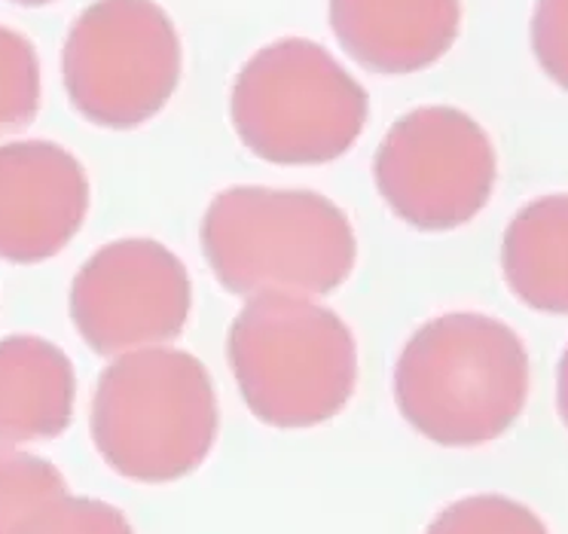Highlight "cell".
Instances as JSON below:
<instances>
[{
    "label": "cell",
    "instance_id": "4",
    "mask_svg": "<svg viewBox=\"0 0 568 534\" xmlns=\"http://www.w3.org/2000/svg\"><path fill=\"white\" fill-rule=\"evenodd\" d=\"M226 361L251 415L284 431L331 422L358 386L355 336L306 297L247 299L230 324Z\"/></svg>",
    "mask_w": 568,
    "mask_h": 534
},
{
    "label": "cell",
    "instance_id": "7",
    "mask_svg": "<svg viewBox=\"0 0 568 534\" xmlns=\"http://www.w3.org/2000/svg\"><path fill=\"white\" fill-rule=\"evenodd\" d=\"M498 160L483 125L458 107L432 104L400 116L373 160L376 189L422 233L470 224L489 205Z\"/></svg>",
    "mask_w": 568,
    "mask_h": 534
},
{
    "label": "cell",
    "instance_id": "19",
    "mask_svg": "<svg viewBox=\"0 0 568 534\" xmlns=\"http://www.w3.org/2000/svg\"><path fill=\"white\" fill-rule=\"evenodd\" d=\"M13 3H19V7H47L52 0H13Z\"/></svg>",
    "mask_w": 568,
    "mask_h": 534
},
{
    "label": "cell",
    "instance_id": "13",
    "mask_svg": "<svg viewBox=\"0 0 568 534\" xmlns=\"http://www.w3.org/2000/svg\"><path fill=\"white\" fill-rule=\"evenodd\" d=\"M62 495H68V483L52 461L0 446V534H22L40 510Z\"/></svg>",
    "mask_w": 568,
    "mask_h": 534
},
{
    "label": "cell",
    "instance_id": "14",
    "mask_svg": "<svg viewBox=\"0 0 568 534\" xmlns=\"http://www.w3.org/2000/svg\"><path fill=\"white\" fill-rule=\"evenodd\" d=\"M40 107V62L31 40L0 25V137L26 129Z\"/></svg>",
    "mask_w": 568,
    "mask_h": 534
},
{
    "label": "cell",
    "instance_id": "3",
    "mask_svg": "<svg viewBox=\"0 0 568 534\" xmlns=\"http://www.w3.org/2000/svg\"><path fill=\"white\" fill-rule=\"evenodd\" d=\"M221 428L205 363L181 348L123 355L99 376L89 434L101 461L132 483H178L199 471Z\"/></svg>",
    "mask_w": 568,
    "mask_h": 534
},
{
    "label": "cell",
    "instance_id": "9",
    "mask_svg": "<svg viewBox=\"0 0 568 534\" xmlns=\"http://www.w3.org/2000/svg\"><path fill=\"white\" fill-rule=\"evenodd\" d=\"M89 214V177L74 153L52 141L0 147V260H52Z\"/></svg>",
    "mask_w": 568,
    "mask_h": 534
},
{
    "label": "cell",
    "instance_id": "8",
    "mask_svg": "<svg viewBox=\"0 0 568 534\" xmlns=\"http://www.w3.org/2000/svg\"><path fill=\"white\" fill-rule=\"evenodd\" d=\"M193 285L181 257L153 238L99 248L71 285V318L95 355L123 358L184 333Z\"/></svg>",
    "mask_w": 568,
    "mask_h": 534
},
{
    "label": "cell",
    "instance_id": "12",
    "mask_svg": "<svg viewBox=\"0 0 568 534\" xmlns=\"http://www.w3.org/2000/svg\"><path fill=\"white\" fill-rule=\"evenodd\" d=\"M510 294L544 315H568V193L529 202L514 214L501 242Z\"/></svg>",
    "mask_w": 568,
    "mask_h": 534
},
{
    "label": "cell",
    "instance_id": "2",
    "mask_svg": "<svg viewBox=\"0 0 568 534\" xmlns=\"http://www.w3.org/2000/svg\"><path fill=\"white\" fill-rule=\"evenodd\" d=\"M199 242L214 278L245 299L322 297L346 285L358 260L346 212L312 189H223Z\"/></svg>",
    "mask_w": 568,
    "mask_h": 534
},
{
    "label": "cell",
    "instance_id": "10",
    "mask_svg": "<svg viewBox=\"0 0 568 534\" xmlns=\"http://www.w3.org/2000/svg\"><path fill=\"white\" fill-rule=\"evenodd\" d=\"M331 28L373 74H416L453 50L462 0H331Z\"/></svg>",
    "mask_w": 568,
    "mask_h": 534
},
{
    "label": "cell",
    "instance_id": "16",
    "mask_svg": "<svg viewBox=\"0 0 568 534\" xmlns=\"http://www.w3.org/2000/svg\"><path fill=\"white\" fill-rule=\"evenodd\" d=\"M22 534H135L120 507L99 497L62 495L28 522Z\"/></svg>",
    "mask_w": 568,
    "mask_h": 534
},
{
    "label": "cell",
    "instance_id": "5",
    "mask_svg": "<svg viewBox=\"0 0 568 534\" xmlns=\"http://www.w3.org/2000/svg\"><path fill=\"white\" fill-rule=\"evenodd\" d=\"M367 113V89L324 47L303 38L254 52L230 92L235 135L272 165H324L346 156Z\"/></svg>",
    "mask_w": 568,
    "mask_h": 534
},
{
    "label": "cell",
    "instance_id": "11",
    "mask_svg": "<svg viewBox=\"0 0 568 534\" xmlns=\"http://www.w3.org/2000/svg\"><path fill=\"white\" fill-rule=\"evenodd\" d=\"M74 363L43 336L0 339V446L55 440L71 428Z\"/></svg>",
    "mask_w": 568,
    "mask_h": 534
},
{
    "label": "cell",
    "instance_id": "15",
    "mask_svg": "<svg viewBox=\"0 0 568 534\" xmlns=\"http://www.w3.org/2000/svg\"><path fill=\"white\" fill-rule=\"evenodd\" d=\"M425 534H550V528L514 497L468 495L440 510Z\"/></svg>",
    "mask_w": 568,
    "mask_h": 534
},
{
    "label": "cell",
    "instance_id": "6",
    "mask_svg": "<svg viewBox=\"0 0 568 534\" xmlns=\"http://www.w3.org/2000/svg\"><path fill=\"white\" fill-rule=\"evenodd\" d=\"M62 76L74 111L101 129H138L181 83V38L153 0H95L68 31Z\"/></svg>",
    "mask_w": 568,
    "mask_h": 534
},
{
    "label": "cell",
    "instance_id": "18",
    "mask_svg": "<svg viewBox=\"0 0 568 534\" xmlns=\"http://www.w3.org/2000/svg\"><path fill=\"white\" fill-rule=\"evenodd\" d=\"M556 410H559V419L568 428V348L559 358V370H556Z\"/></svg>",
    "mask_w": 568,
    "mask_h": 534
},
{
    "label": "cell",
    "instance_id": "1",
    "mask_svg": "<svg viewBox=\"0 0 568 534\" xmlns=\"http://www.w3.org/2000/svg\"><path fill=\"white\" fill-rule=\"evenodd\" d=\"M529 400V351L517 330L480 311L425 321L400 348L395 403L404 422L446 449L507 434Z\"/></svg>",
    "mask_w": 568,
    "mask_h": 534
},
{
    "label": "cell",
    "instance_id": "17",
    "mask_svg": "<svg viewBox=\"0 0 568 534\" xmlns=\"http://www.w3.org/2000/svg\"><path fill=\"white\" fill-rule=\"evenodd\" d=\"M531 52L541 71L568 92V0H538L531 13Z\"/></svg>",
    "mask_w": 568,
    "mask_h": 534
}]
</instances>
